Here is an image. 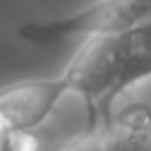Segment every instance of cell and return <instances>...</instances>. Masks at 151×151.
I'll use <instances>...</instances> for the list:
<instances>
[{
	"mask_svg": "<svg viewBox=\"0 0 151 151\" xmlns=\"http://www.w3.org/2000/svg\"><path fill=\"white\" fill-rule=\"evenodd\" d=\"M147 78H151V20L120 33L118 98Z\"/></svg>",
	"mask_w": 151,
	"mask_h": 151,
	"instance_id": "5",
	"label": "cell"
},
{
	"mask_svg": "<svg viewBox=\"0 0 151 151\" xmlns=\"http://www.w3.org/2000/svg\"><path fill=\"white\" fill-rule=\"evenodd\" d=\"M69 93L60 73L53 78H29L0 89V120L9 131H36Z\"/></svg>",
	"mask_w": 151,
	"mask_h": 151,
	"instance_id": "3",
	"label": "cell"
},
{
	"mask_svg": "<svg viewBox=\"0 0 151 151\" xmlns=\"http://www.w3.org/2000/svg\"><path fill=\"white\" fill-rule=\"evenodd\" d=\"M62 78L69 93L80 96L89 113V129L96 131L111 116V107L118 100L120 80V33L85 38L82 47L76 51L65 67Z\"/></svg>",
	"mask_w": 151,
	"mask_h": 151,
	"instance_id": "1",
	"label": "cell"
},
{
	"mask_svg": "<svg viewBox=\"0 0 151 151\" xmlns=\"http://www.w3.org/2000/svg\"><path fill=\"white\" fill-rule=\"evenodd\" d=\"M9 136H11V131L7 129V124L0 120V151L9 149Z\"/></svg>",
	"mask_w": 151,
	"mask_h": 151,
	"instance_id": "8",
	"label": "cell"
},
{
	"mask_svg": "<svg viewBox=\"0 0 151 151\" xmlns=\"http://www.w3.org/2000/svg\"><path fill=\"white\" fill-rule=\"evenodd\" d=\"M102 151H151V109L129 104L98 127Z\"/></svg>",
	"mask_w": 151,
	"mask_h": 151,
	"instance_id": "4",
	"label": "cell"
},
{
	"mask_svg": "<svg viewBox=\"0 0 151 151\" xmlns=\"http://www.w3.org/2000/svg\"><path fill=\"white\" fill-rule=\"evenodd\" d=\"M151 20V0H98L67 16L47 20H29L18 36L31 45H56L73 36L122 33Z\"/></svg>",
	"mask_w": 151,
	"mask_h": 151,
	"instance_id": "2",
	"label": "cell"
},
{
	"mask_svg": "<svg viewBox=\"0 0 151 151\" xmlns=\"http://www.w3.org/2000/svg\"><path fill=\"white\" fill-rule=\"evenodd\" d=\"M62 151H102V142H100L98 129H96V131H87L82 138L73 140L67 149H62Z\"/></svg>",
	"mask_w": 151,
	"mask_h": 151,
	"instance_id": "7",
	"label": "cell"
},
{
	"mask_svg": "<svg viewBox=\"0 0 151 151\" xmlns=\"http://www.w3.org/2000/svg\"><path fill=\"white\" fill-rule=\"evenodd\" d=\"M40 140L33 131H11L7 151H40Z\"/></svg>",
	"mask_w": 151,
	"mask_h": 151,
	"instance_id": "6",
	"label": "cell"
}]
</instances>
